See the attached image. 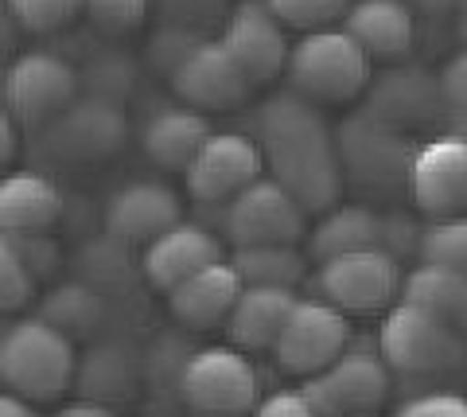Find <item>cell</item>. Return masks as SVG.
I'll list each match as a JSON object with an SVG mask.
<instances>
[{"label": "cell", "mask_w": 467, "mask_h": 417, "mask_svg": "<svg viewBox=\"0 0 467 417\" xmlns=\"http://www.w3.org/2000/svg\"><path fill=\"white\" fill-rule=\"evenodd\" d=\"M214 133L207 113H199L192 106H168L144 125L140 145L149 152V161L168 168V172H183L195 161V152L202 149V141Z\"/></svg>", "instance_id": "cb8c5ba5"}, {"label": "cell", "mask_w": 467, "mask_h": 417, "mask_svg": "<svg viewBox=\"0 0 467 417\" xmlns=\"http://www.w3.org/2000/svg\"><path fill=\"white\" fill-rule=\"evenodd\" d=\"M82 16L109 36H125L144 24L149 0H82Z\"/></svg>", "instance_id": "836d02e7"}, {"label": "cell", "mask_w": 467, "mask_h": 417, "mask_svg": "<svg viewBox=\"0 0 467 417\" xmlns=\"http://www.w3.org/2000/svg\"><path fill=\"white\" fill-rule=\"evenodd\" d=\"M5 106L16 125H51L78 98V75L51 51H27L5 70Z\"/></svg>", "instance_id": "8fae6325"}, {"label": "cell", "mask_w": 467, "mask_h": 417, "mask_svg": "<svg viewBox=\"0 0 467 417\" xmlns=\"http://www.w3.org/2000/svg\"><path fill=\"white\" fill-rule=\"evenodd\" d=\"M223 47L234 55V63L245 70V78L257 86H265L273 78L285 75L288 63V32L276 16L265 8V0H242L238 8H230V16L223 24Z\"/></svg>", "instance_id": "2e32d148"}, {"label": "cell", "mask_w": 467, "mask_h": 417, "mask_svg": "<svg viewBox=\"0 0 467 417\" xmlns=\"http://www.w3.org/2000/svg\"><path fill=\"white\" fill-rule=\"evenodd\" d=\"M285 78L288 90L312 106H347L358 94H367L374 63L343 27H327V32H308L300 43H292Z\"/></svg>", "instance_id": "3957f363"}, {"label": "cell", "mask_w": 467, "mask_h": 417, "mask_svg": "<svg viewBox=\"0 0 467 417\" xmlns=\"http://www.w3.org/2000/svg\"><path fill=\"white\" fill-rule=\"evenodd\" d=\"M436 78H441L444 106H448L451 113H467V47L451 55Z\"/></svg>", "instance_id": "d590c367"}, {"label": "cell", "mask_w": 467, "mask_h": 417, "mask_svg": "<svg viewBox=\"0 0 467 417\" xmlns=\"http://www.w3.org/2000/svg\"><path fill=\"white\" fill-rule=\"evenodd\" d=\"M230 266L238 269L242 285H250V289L296 293V285L308 273V257L300 254V246H245V250H234Z\"/></svg>", "instance_id": "4316f807"}, {"label": "cell", "mask_w": 467, "mask_h": 417, "mask_svg": "<svg viewBox=\"0 0 467 417\" xmlns=\"http://www.w3.org/2000/svg\"><path fill=\"white\" fill-rule=\"evenodd\" d=\"M350 348V324L327 300H296L276 336L273 359L288 379H312Z\"/></svg>", "instance_id": "30bf717a"}, {"label": "cell", "mask_w": 467, "mask_h": 417, "mask_svg": "<svg viewBox=\"0 0 467 417\" xmlns=\"http://www.w3.org/2000/svg\"><path fill=\"white\" fill-rule=\"evenodd\" d=\"M393 391V375L378 351H343L327 370L304 379L300 394L308 398L316 417H347V413H382Z\"/></svg>", "instance_id": "9c48e42d"}, {"label": "cell", "mask_w": 467, "mask_h": 417, "mask_svg": "<svg viewBox=\"0 0 467 417\" xmlns=\"http://www.w3.org/2000/svg\"><path fill=\"white\" fill-rule=\"evenodd\" d=\"M417 257L420 262H429V266H444V269L467 273V214L432 223V226L420 230Z\"/></svg>", "instance_id": "f546056e"}, {"label": "cell", "mask_w": 467, "mask_h": 417, "mask_svg": "<svg viewBox=\"0 0 467 417\" xmlns=\"http://www.w3.org/2000/svg\"><path fill=\"white\" fill-rule=\"evenodd\" d=\"M125 137H129V121L117 109V102H109V98H75L47 125L43 145L55 156H63V161L90 164V161L113 156L125 145Z\"/></svg>", "instance_id": "9a60e30c"}, {"label": "cell", "mask_w": 467, "mask_h": 417, "mask_svg": "<svg viewBox=\"0 0 467 417\" xmlns=\"http://www.w3.org/2000/svg\"><path fill=\"white\" fill-rule=\"evenodd\" d=\"M316 281H319L324 300L331 308H339L343 316L347 312L378 316V312H389L401 300L405 269L382 246H370V250H350V254L319 262Z\"/></svg>", "instance_id": "8992f818"}, {"label": "cell", "mask_w": 467, "mask_h": 417, "mask_svg": "<svg viewBox=\"0 0 467 417\" xmlns=\"http://www.w3.org/2000/svg\"><path fill=\"white\" fill-rule=\"evenodd\" d=\"M257 149L269 176L308 214H324L343 199V168L319 106L296 94H276L257 113Z\"/></svg>", "instance_id": "6da1fadb"}, {"label": "cell", "mask_w": 467, "mask_h": 417, "mask_svg": "<svg viewBox=\"0 0 467 417\" xmlns=\"http://www.w3.org/2000/svg\"><path fill=\"white\" fill-rule=\"evenodd\" d=\"M401 300L425 308L429 316H436L441 324H448L451 332L467 339V273L420 262L417 269L405 273Z\"/></svg>", "instance_id": "d4e9b609"}, {"label": "cell", "mask_w": 467, "mask_h": 417, "mask_svg": "<svg viewBox=\"0 0 467 417\" xmlns=\"http://www.w3.org/2000/svg\"><path fill=\"white\" fill-rule=\"evenodd\" d=\"M265 161L254 137L245 133H211L195 152V161L183 168L187 192L199 203H230L254 180H261Z\"/></svg>", "instance_id": "5bb4252c"}, {"label": "cell", "mask_w": 467, "mask_h": 417, "mask_svg": "<svg viewBox=\"0 0 467 417\" xmlns=\"http://www.w3.org/2000/svg\"><path fill=\"white\" fill-rule=\"evenodd\" d=\"M343 32L370 63H401L417 47V16L405 0H350Z\"/></svg>", "instance_id": "d6986e66"}, {"label": "cell", "mask_w": 467, "mask_h": 417, "mask_svg": "<svg viewBox=\"0 0 467 417\" xmlns=\"http://www.w3.org/2000/svg\"><path fill=\"white\" fill-rule=\"evenodd\" d=\"M223 230L234 250L245 246H300L308 238V211L273 176L254 180L223 203Z\"/></svg>", "instance_id": "ba28073f"}, {"label": "cell", "mask_w": 467, "mask_h": 417, "mask_svg": "<svg viewBox=\"0 0 467 417\" xmlns=\"http://www.w3.org/2000/svg\"><path fill=\"white\" fill-rule=\"evenodd\" d=\"M409 192L432 223L467 214V141L448 133L420 145L409 161Z\"/></svg>", "instance_id": "7c38bea8"}, {"label": "cell", "mask_w": 467, "mask_h": 417, "mask_svg": "<svg viewBox=\"0 0 467 417\" xmlns=\"http://www.w3.org/2000/svg\"><path fill=\"white\" fill-rule=\"evenodd\" d=\"M347 417H382V413H347Z\"/></svg>", "instance_id": "ee69618b"}, {"label": "cell", "mask_w": 467, "mask_h": 417, "mask_svg": "<svg viewBox=\"0 0 467 417\" xmlns=\"http://www.w3.org/2000/svg\"><path fill=\"white\" fill-rule=\"evenodd\" d=\"M180 394L195 417H250L261 401V379L238 348H199L180 370Z\"/></svg>", "instance_id": "5b68a950"}, {"label": "cell", "mask_w": 467, "mask_h": 417, "mask_svg": "<svg viewBox=\"0 0 467 417\" xmlns=\"http://www.w3.org/2000/svg\"><path fill=\"white\" fill-rule=\"evenodd\" d=\"M451 27H456V36L467 43V0L456 5V16H451Z\"/></svg>", "instance_id": "b9f144b4"}, {"label": "cell", "mask_w": 467, "mask_h": 417, "mask_svg": "<svg viewBox=\"0 0 467 417\" xmlns=\"http://www.w3.org/2000/svg\"><path fill=\"white\" fill-rule=\"evenodd\" d=\"M63 219V192L39 172H8L0 180V235H47Z\"/></svg>", "instance_id": "44dd1931"}, {"label": "cell", "mask_w": 467, "mask_h": 417, "mask_svg": "<svg viewBox=\"0 0 467 417\" xmlns=\"http://www.w3.org/2000/svg\"><path fill=\"white\" fill-rule=\"evenodd\" d=\"M214 262H226L223 242L199 223H175L160 238H152L140 254L144 277L160 293H171L175 285H183L187 277H195L199 269H207Z\"/></svg>", "instance_id": "ac0fdd59"}, {"label": "cell", "mask_w": 467, "mask_h": 417, "mask_svg": "<svg viewBox=\"0 0 467 417\" xmlns=\"http://www.w3.org/2000/svg\"><path fill=\"white\" fill-rule=\"evenodd\" d=\"M451 133L467 141V113H451Z\"/></svg>", "instance_id": "7bdbcfd3"}, {"label": "cell", "mask_w": 467, "mask_h": 417, "mask_svg": "<svg viewBox=\"0 0 467 417\" xmlns=\"http://www.w3.org/2000/svg\"><path fill=\"white\" fill-rule=\"evenodd\" d=\"M55 417H121L113 406H106V401H90V398H82V401H70V406H63Z\"/></svg>", "instance_id": "ab89813d"}, {"label": "cell", "mask_w": 467, "mask_h": 417, "mask_svg": "<svg viewBox=\"0 0 467 417\" xmlns=\"http://www.w3.org/2000/svg\"><path fill=\"white\" fill-rule=\"evenodd\" d=\"M171 90L199 113H207V109L223 113V109H238L250 102L254 82L245 78V70L234 63V55L218 39H199L171 67Z\"/></svg>", "instance_id": "4fadbf2b"}, {"label": "cell", "mask_w": 467, "mask_h": 417, "mask_svg": "<svg viewBox=\"0 0 467 417\" xmlns=\"http://www.w3.org/2000/svg\"><path fill=\"white\" fill-rule=\"evenodd\" d=\"M36 293V277L32 269L24 266L20 250L12 246V238L0 235V316L24 308Z\"/></svg>", "instance_id": "d6a6232c"}, {"label": "cell", "mask_w": 467, "mask_h": 417, "mask_svg": "<svg viewBox=\"0 0 467 417\" xmlns=\"http://www.w3.org/2000/svg\"><path fill=\"white\" fill-rule=\"evenodd\" d=\"M405 5H409L413 16H429V20H448L451 24L460 0H405Z\"/></svg>", "instance_id": "f35d334b"}, {"label": "cell", "mask_w": 467, "mask_h": 417, "mask_svg": "<svg viewBox=\"0 0 467 417\" xmlns=\"http://www.w3.org/2000/svg\"><path fill=\"white\" fill-rule=\"evenodd\" d=\"M370 246H382V214L367 203H335L308 230L312 262H327V257H339L350 250H370Z\"/></svg>", "instance_id": "484cf974"}, {"label": "cell", "mask_w": 467, "mask_h": 417, "mask_svg": "<svg viewBox=\"0 0 467 417\" xmlns=\"http://www.w3.org/2000/svg\"><path fill=\"white\" fill-rule=\"evenodd\" d=\"M175 223H183V203L180 192L156 180H137L113 192L106 203V230L109 238L125 242V246H149Z\"/></svg>", "instance_id": "e0dca14e"}, {"label": "cell", "mask_w": 467, "mask_h": 417, "mask_svg": "<svg viewBox=\"0 0 467 417\" xmlns=\"http://www.w3.org/2000/svg\"><path fill=\"white\" fill-rule=\"evenodd\" d=\"M378 359L401 379H456L467 370V339L425 308L398 300L378 328Z\"/></svg>", "instance_id": "277c9868"}, {"label": "cell", "mask_w": 467, "mask_h": 417, "mask_svg": "<svg viewBox=\"0 0 467 417\" xmlns=\"http://www.w3.org/2000/svg\"><path fill=\"white\" fill-rule=\"evenodd\" d=\"M393 417H467V398L451 391H432V394L409 398Z\"/></svg>", "instance_id": "e575fe53"}, {"label": "cell", "mask_w": 467, "mask_h": 417, "mask_svg": "<svg viewBox=\"0 0 467 417\" xmlns=\"http://www.w3.org/2000/svg\"><path fill=\"white\" fill-rule=\"evenodd\" d=\"M0 417H43L32 401H24L16 394H8V391H0Z\"/></svg>", "instance_id": "60d3db41"}, {"label": "cell", "mask_w": 467, "mask_h": 417, "mask_svg": "<svg viewBox=\"0 0 467 417\" xmlns=\"http://www.w3.org/2000/svg\"><path fill=\"white\" fill-rule=\"evenodd\" d=\"M296 293L292 289H250L245 285L238 305L226 316V339L230 348H238L242 355H273L276 336L288 320V312L296 308Z\"/></svg>", "instance_id": "603a6c76"}, {"label": "cell", "mask_w": 467, "mask_h": 417, "mask_svg": "<svg viewBox=\"0 0 467 417\" xmlns=\"http://www.w3.org/2000/svg\"><path fill=\"white\" fill-rule=\"evenodd\" d=\"M250 417H316V410L300 391H273L257 401Z\"/></svg>", "instance_id": "8d00e7d4"}, {"label": "cell", "mask_w": 467, "mask_h": 417, "mask_svg": "<svg viewBox=\"0 0 467 417\" xmlns=\"http://www.w3.org/2000/svg\"><path fill=\"white\" fill-rule=\"evenodd\" d=\"M335 152H339L343 183L350 180L367 192H386L393 183L409 180V161H413L417 149L405 145V133L398 125L382 121L378 113L362 106L339 125Z\"/></svg>", "instance_id": "52a82bcc"}, {"label": "cell", "mask_w": 467, "mask_h": 417, "mask_svg": "<svg viewBox=\"0 0 467 417\" xmlns=\"http://www.w3.org/2000/svg\"><path fill=\"white\" fill-rule=\"evenodd\" d=\"M82 375V386L90 401H101V398H121L129 394V382H133V355L121 343H106L90 355L86 370H75V379Z\"/></svg>", "instance_id": "83f0119b"}, {"label": "cell", "mask_w": 467, "mask_h": 417, "mask_svg": "<svg viewBox=\"0 0 467 417\" xmlns=\"http://www.w3.org/2000/svg\"><path fill=\"white\" fill-rule=\"evenodd\" d=\"M370 102L367 109L378 113L389 125H417V121H432L444 109V94H441V78L417 67H401L389 70L386 78H370Z\"/></svg>", "instance_id": "7402d4cb"}, {"label": "cell", "mask_w": 467, "mask_h": 417, "mask_svg": "<svg viewBox=\"0 0 467 417\" xmlns=\"http://www.w3.org/2000/svg\"><path fill=\"white\" fill-rule=\"evenodd\" d=\"M5 8L27 32H58L82 16V0H5Z\"/></svg>", "instance_id": "1f68e13d"}, {"label": "cell", "mask_w": 467, "mask_h": 417, "mask_svg": "<svg viewBox=\"0 0 467 417\" xmlns=\"http://www.w3.org/2000/svg\"><path fill=\"white\" fill-rule=\"evenodd\" d=\"M43 320L55 324L63 336L90 332L101 320V297L90 293L86 285H63V289H55V300L47 305V312H43Z\"/></svg>", "instance_id": "4dcf8cb0"}, {"label": "cell", "mask_w": 467, "mask_h": 417, "mask_svg": "<svg viewBox=\"0 0 467 417\" xmlns=\"http://www.w3.org/2000/svg\"><path fill=\"white\" fill-rule=\"evenodd\" d=\"M78 370L75 339L43 316L16 320L0 332V386L24 401H55L70 391Z\"/></svg>", "instance_id": "7a4b0ae2"}, {"label": "cell", "mask_w": 467, "mask_h": 417, "mask_svg": "<svg viewBox=\"0 0 467 417\" xmlns=\"http://www.w3.org/2000/svg\"><path fill=\"white\" fill-rule=\"evenodd\" d=\"M20 152V125L12 121V113L0 106V172H5Z\"/></svg>", "instance_id": "74e56055"}, {"label": "cell", "mask_w": 467, "mask_h": 417, "mask_svg": "<svg viewBox=\"0 0 467 417\" xmlns=\"http://www.w3.org/2000/svg\"><path fill=\"white\" fill-rule=\"evenodd\" d=\"M265 8L276 16L285 32H327L343 24L350 0H265Z\"/></svg>", "instance_id": "f1b7e54d"}, {"label": "cell", "mask_w": 467, "mask_h": 417, "mask_svg": "<svg viewBox=\"0 0 467 417\" xmlns=\"http://www.w3.org/2000/svg\"><path fill=\"white\" fill-rule=\"evenodd\" d=\"M242 289L245 285L238 277V269L230 262H214L207 269H199L195 277H187L183 285H175L168 293V312L187 332H214V328L226 324Z\"/></svg>", "instance_id": "ffe728a7"}]
</instances>
